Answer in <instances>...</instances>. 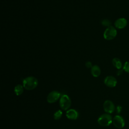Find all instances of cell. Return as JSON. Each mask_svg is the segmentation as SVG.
<instances>
[{
	"label": "cell",
	"instance_id": "1",
	"mask_svg": "<svg viewBox=\"0 0 129 129\" xmlns=\"http://www.w3.org/2000/svg\"><path fill=\"white\" fill-rule=\"evenodd\" d=\"M38 85L37 79L32 76L25 78L23 81V86L24 88L28 90L34 89Z\"/></svg>",
	"mask_w": 129,
	"mask_h": 129
},
{
	"label": "cell",
	"instance_id": "2",
	"mask_svg": "<svg viewBox=\"0 0 129 129\" xmlns=\"http://www.w3.org/2000/svg\"><path fill=\"white\" fill-rule=\"evenodd\" d=\"M97 122L101 126H108L112 122V118L108 113H104L99 117Z\"/></svg>",
	"mask_w": 129,
	"mask_h": 129
},
{
	"label": "cell",
	"instance_id": "3",
	"mask_svg": "<svg viewBox=\"0 0 129 129\" xmlns=\"http://www.w3.org/2000/svg\"><path fill=\"white\" fill-rule=\"evenodd\" d=\"M71 100L69 96L66 94L62 95L59 99V106L63 110H68L71 105Z\"/></svg>",
	"mask_w": 129,
	"mask_h": 129
},
{
	"label": "cell",
	"instance_id": "4",
	"mask_svg": "<svg viewBox=\"0 0 129 129\" xmlns=\"http://www.w3.org/2000/svg\"><path fill=\"white\" fill-rule=\"evenodd\" d=\"M117 35V31L113 26L107 27L104 32L103 37L104 39L108 40H110L114 39Z\"/></svg>",
	"mask_w": 129,
	"mask_h": 129
},
{
	"label": "cell",
	"instance_id": "5",
	"mask_svg": "<svg viewBox=\"0 0 129 129\" xmlns=\"http://www.w3.org/2000/svg\"><path fill=\"white\" fill-rule=\"evenodd\" d=\"M60 93L56 91L50 92L47 96V101L49 103H53L57 101L61 97Z\"/></svg>",
	"mask_w": 129,
	"mask_h": 129
},
{
	"label": "cell",
	"instance_id": "6",
	"mask_svg": "<svg viewBox=\"0 0 129 129\" xmlns=\"http://www.w3.org/2000/svg\"><path fill=\"white\" fill-rule=\"evenodd\" d=\"M113 125L118 128H122L124 126L125 122L123 118L120 115H115L112 119Z\"/></svg>",
	"mask_w": 129,
	"mask_h": 129
},
{
	"label": "cell",
	"instance_id": "7",
	"mask_svg": "<svg viewBox=\"0 0 129 129\" xmlns=\"http://www.w3.org/2000/svg\"><path fill=\"white\" fill-rule=\"evenodd\" d=\"M104 110L107 113H112L115 110V106L110 100H106L103 103Z\"/></svg>",
	"mask_w": 129,
	"mask_h": 129
},
{
	"label": "cell",
	"instance_id": "8",
	"mask_svg": "<svg viewBox=\"0 0 129 129\" xmlns=\"http://www.w3.org/2000/svg\"><path fill=\"white\" fill-rule=\"evenodd\" d=\"M104 82L106 86L110 88L115 87L117 84V80L116 78L112 76H107L105 78Z\"/></svg>",
	"mask_w": 129,
	"mask_h": 129
},
{
	"label": "cell",
	"instance_id": "9",
	"mask_svg": "<svg viewBox=\"0 0 129 129\" xmlns=\"http://www.w3.org/2000/svg\"><path fill=\"white\" fill-rule=\"evenodd\" d=\"M127 24V21L125 18H120L117 19L114 22L115 27L119 29L124 28Z\"/></svg>",
	"mask_w": 129,
	"mask_h": 129
},
{
	"label": "cell",
	"instance_id": "10",
	"mask_svg": "<svg viewBox=\"0 0 129 129\" xmlns=\"http://www.w3.org/2000/svg\"><path fill=\"white\" fill-rule=\"evenodd\" d=\"M78 112L74 109H69L66 112V116L69 119L75 120L78 118Z\"/></svg>",
	"mask_w": 129,
	"mask_h": 129
},
{
	"label": "cell",
	"instance_id": "11",
	"mask_svg": "<svg viewBox=\"0 0 129 129\" xmlns=\"http://www.w3.org/2000/svg\"><path fill=\"white\" fill-rule=\"evenodd\" d=\"M91 72L93 77H98L101 74V70L98 66L94 65L91 68Z\"/></svg>",
	"mask_w": 129,
	"mask_h": 129
},
{
	"label": "cell",
	"instance_id": "12",
	"mask_svg": "<svg viewBox=\"0 0 129 129\" xmlns=\"http://www.w3.org/2000/svg\"><path fill=\"white\" fill-rule=\"evenodd\" d=\"M112 62L113 66L118 70H120L122 67V63L121 60L117 57L114 58L112 59Z\"/></svg>",
	"mask_w": 129,
	"mask_h": 129
},
{
	"label": "cell",
	"instance_id": "13",
	"mask_svg": "<svg viewBox=\"0 0 129 129\" xmlns=\"http://www.w3.org/2000/svg\"><path fill=\"white\" fill-rule=\"evenodd\" d=\"M23 91H24L23 86L18 84L15 87L14 92H15V94L17 95V96H19V95H21V94H22V93H23Z\"/></svg>",
	"mask_w": 129,
	"mask_h": 129
},
{
	"label": "cell",
	"instance_id": "14",
	"mask_svg": "<svg viewBox=\"0 0 129 129\" xmlns=\"http://www.w3.org/2000/svg\"><path fill=\"white\" fill-rule=\"evenodd\" d=\"M62 111L60 110H58L57 111L55 112V113H54L53 118L55 120H58L62 117Z\"/></svg>",
	"mask_w": 129,
	"mask_h": 129
},
{
	"label": "cell",
	"instance_id": "15",
	"mask_svg": "<svg viewBox=\"0 0 129 129\" xmlns=\"http://www.w3.org/2000/svg\"><path fill=\"white\" fill-rule=\"evenodd\" d=\"M111 22L110 20H108V19H104L101 22V24L103 26H105V27H108L109 26H110V25H111Z\"/></svg>",
	"mask_w": 129,
	"mask_h": 129
},
{
	"label": "cell",
	"instance_id": "16",
	"mask_svg": "<svg viewBox=\"0 0 129 129\" xmlns=\"http://www.w3.org/2000/svg\"><path fill=\"white\" fill-rule=\"evenodd\" d=\"M123 70L126 73H129V61H125L123 66Z\"/></svg>",
	"mask_w": 129,
	"mask_h": 129
},
{
	"label": "cell",
	"instance_id": "17",
	"mask_svg": "<svg viewBox=\"0 0 129 129\" xmlns=\"http://www.w3.org/2000/svg\"><path fill=\"white\" fill-rule=\"evenodd\" d=\"M85 66L87 68H91L92 67V63L90 61H87L86 63H85Z\"/></svg>",
	"mask_w": 129,
	"mask_h": 129
}]
</instances>
